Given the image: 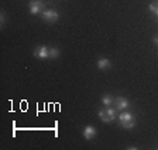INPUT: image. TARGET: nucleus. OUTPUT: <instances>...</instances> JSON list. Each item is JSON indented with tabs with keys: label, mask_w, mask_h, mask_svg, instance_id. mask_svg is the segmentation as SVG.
<instances>
[{
	"label": "nucleus",
	"mask_w": 158,
	"mask_h": 150,
	"mask_svg": "<svg viewBox=\"0 0 158 150\" xmlns=\"http://www.w3.org/2000/svg\"><path fill=\"white\" fill-rule=\"evenodd\" d=\"M118 121H120V125H122L124 129H131L135 125V119L134 115L131 112H122L118 115Z\"/></svg>",
	"instance_id": "f257e3e1"
},
{
	"label": "nucleus",
	"mask_w": 158,
	"mask_h": 150,
	"mask_svg": "<svg viewBox=\"0 0 158 150\" xmlns=\"http://www.w3.org/2000/svg\"><path fill=\"white\" fill-rule=\"evenodd\" d=\"M116 111H117V110L107 107V108H105V110H100V111L98 112V115L103 122L109 124V122H113L116 119Z\"/></svg>",
	"instance_id": "f03ea898"
},
{
	"label": "nucleus",
	"mask_w": 158,
	"mask_h": 150,
	"mask_svg": "<svg viewBox=\"0 0 158 150\" xmlns=\"http://www.w3.org/2000/svg\"><path fill=\"white\" fill-rule=\"evenodd\" d=\"M43 18L45 20L47 23H55L56 20L59 18V14L56 13L55 10H44L43 13H41Z\"/></svg>",
	"instance_id": "7ed1b4c3"
},
{
	"label": "nucleus",
	"mask_w": 158,
	"mask_h": 150,
	"mask_svg": "<svg viewBox=\"0 0 158 150\" xmlns=\"http://www.w3.org/2000/svg\"><path fill=\"white\" fill-rule=\"evenodd\" d=\"M28 6H30V13L31 14H40L44 11V4L40 0H31Z\"/></svg>",
	"instance_id": "20e7f679"
},
{
	"label": "nucleus",
	"mask_w": 158,
	"mask_h": 150,
	"mask_svg": "<svg viewBox=\"0 0 158 150\" xmlns=\"http://www.w3.org/2000/svg\"><path fill=\"white\" fill-rule=\"evenodd\" d=\"M113 104H114V108L117 110V111H124L126 108H128L130 102H128V100L124 98V97H116L114 101H113Z\"/></svg>",
	"instance_id": "39448f33"
},
{
	"label": "nucleus",
	"mask_w": 158,
	"mask_h": 150,
	"mask_svg": "<svg viewBox=\"0 0 158 150\" xmlns=\"http://www.w3.org/2000/svg\"><path fill=\"white\" fill-rule=\"evenodd\" d=\"M34 56H35L37 59H47V58H49V48H47V46H44V45L37 46L35 51H34Z\"/></svg>",
	"instance_id": "423d86ee"
},
{
	"label": "nucleus",
	"mask_w": 158,
	"mask_h": 150,
	"mask_svg": "<svg viewBox=\"0 0 158 150\" xmlns=\"http://www.w3.org/2000/svg\"><path fill=\"white\" fill-rule=\"evenodd\" d=\"M82 135H83V137H85L86 140H92L93 137L96 136V128L95 126H90V125H89V126H85Z\"/></svg>",
	"instance_id": "0eeeda50"
},
{
	"label": "nucleus",
	"mask_w": 158,
	"mask_h": 150,
	"mask_svg": "<svg viewBox=\"0 0 158 150\" xmlns=\"http://www.w3.org/2000/svg\"><path fill=\"white\" fill-rule=\"evenodd\" d=\"M112 67V62L109 60V59L106 58H100L98 60V69H100V70H107V69Z\"/></svg>",
	"instance_id": "6e6552de"
},
{
	"label": "nucleus",
	"mask_w": 158,
	"mask_h": 150,
	"mask_svg": "<svg viewBox=\"0 0 158 150\" xmlns=\"http://www.w3.org/2000/svg\"><path fill=\"white\" fill-rule=\"evenodd\" d=\"M113 101H114V98H113V95H110V94H106L102 97V102H103V105H106V107H110V105L113 104Z\"/></svg>",
	"instance_id": "1a4fd4ad"
},
{
	"label": "nucleus",
	"mask_w": 158,
	"mask_h": 150,
	"mask_svg": "<svg viewBox=\"0 0 158 150\" xmlns=\"http://www.w3.org/2000/svg\"><path fill=\"white\" fill-rule=\"evenodd\" d=\"M59 49L56 48H49V59H56L59 56Z\"/></svg>",
	"instance_id": "9d476101"
},
{
	"label": "nucleus",
	"mask_w": 158,
	"mask_h": 150,
	"mask_svg": "<svg viewBox=\"0 0 158 150\" xmlns=\"http://www.w3.org/2000/svg\"><path fill=\"white\" fill-rule=\"evenodd\" d=\"M150 11H151L152 14H155V16H158V3H151L150 4Z\"/></svg>",
	"instance_id": "9b49d317"
},
{
	"label": "nucleus",
	"mask_w": 158,
	"mask_h": 150,
	"mask_svg": "<svg viewBox=\"0 0 158 150\" xmlns=\"http://www.w3.org/2000/svg\"><path fill=\"white\" fill-rule=\"evenodd\" d=\"M0 21H2V27H3L4 23H6V16H4V11H2V14H0Z\"/></svg>",
	"instance_id": "f8f14e48"
},
{
	"label": "nucleus",
	"mask_w": 158,
	"mask_h": 150,
	"mask_svg": "<svg viewBox=\"0 0 158 150\" xmlns=\"http://www.w3.org/2000/svg\"><path fill=\"white\" fill-rule=\"evenodd\" d=\"M154 42H155V44H157V45H158V34H157V35L154 37Z\"/></svg>",
	"instance_id": "ddd939ff"
}]
</instances>
